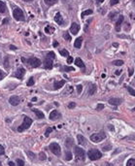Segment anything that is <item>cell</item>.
Returning <instances> with one entry per match:
<instances>
[{
    "instance_id": "7a4b0ae2",
    "label": "cell",
    "mask_w": 135,
    "mask_h": 166,
    "mask_svg": "<svg viewBox=\"0 0 135 166\" xmlns=\"http://www.w3.org/2000/svg\"><path fill=\"white\" fill-rule=\"evenodd\" d=\"M87 156H88V158L91 160H97V159L101 158L102 154L96 149H91L87 152Z\"/></svg>"
},
{
    "instance_id": "9a60e30c",
    "label": "cell",
    "mask_w": 135,
    "mask_h": 166,
    "mask_svg": "<svg viewBox=\"0 0 135 166\" xmlns=\"http://www.w3.org/2000/svg\"><path fill=\"white\" fill-rule=\"evenodd\" d=\"M77 140H78V144L81 145V146H86V138L81 134H78L77 135Z\"/></svg>"
},
{
    "instance_id": "f1b7e54d",
    "label": "cell",
    "mask_w": 135,
    "mask_h": 166,
    "mask_svg": "<svg viewBox=\"0 0 135 166\" xmlns=\"http://www.w3.org/2000/svg\"><path fill=\"white\" fill-rule=\"evenodd\" d=\"M91 14H92V10H86V11L83 12V14H82V18H84L85 16H88V15H91Z\"/></svg>"
},
{
    "instance_id": "7bdbcfd3",
    "label": "cell",
    "mask_w": 135,
    "mask_h": 166,
    "mask_svg": "<svg viewBox=\"0 0 135 166\" xmlns=\"http://www.w3.org/2000/svg\"><path fill=\"white\" fill-rule=\"evenodd\" d=\"M4 78H5V73L2 70H0V81L3 80Z\"/></svg>"
},
{
    "instance_id": "3957f363",
    "label": "cell",
    "mask_w": 135,
    "mask_h": 166,
    "mask_svg": "<svg viewBox=\"0 0 135 166\" xmlns=\"http://www.w3.org/2000/svg\"><path fill=\"white\" fill-rule=\"evenodd\" d=\"M74 153L76 155V160L77 161H84L86 158V153L85 150L80 148V147H75L74 148Z\"/></svg>"
},
{
    "instance_id": "ffe728a7",
    "label": "cell",
    "mask_w": 135,
    "mask_h": 166,
    "mask_svg": "<svg viewBox=\"0 0 135 166\" xmlns=\"http://www.w3.org/2000/svg\"><path fill=\"white\" fill-rule=\"evenodd\" d=\"M32 111H33V113L36 114V117H37L38 118H45V115L43 114V112H41V111H39V110H37V109H33Z\"/></svg>"
},
{
    "instance_id": "9f6ffc18",
    "label": "cell",
    "mask_w": 135,
    "mask_h": 166,
    "mask_svg": "<svg viewBox=\"0 0 135 166\" xmlns=\"http://www.w3.org/2000/svg\"><path fill=\"white\" fill-rule=\"evenodd\" d=\"M96 1H97V3H98V4H100V3H102V2L104 1V0H96Z\"/></svg>"
},
{
    "instance_id": "7dc6e473",
    "label": "cell",
    "mask_w": 135,
    "mask_h": 166,
    "mask_svg": "<svg viewBox=\"0 0 135 166\" xmlns=\"http://www.w3.org/2000/svg\"><path fill=\"white\" fill-rule=\"evenodd\" d=\"M73 61H74V59H73V57H72V56H69V57L67 58V62H68L69 64H71Z\"/></svg>"
},
{
    "instance_id": "680465c9",
    "label": "cell",
    "mask_w": 135,
    "mask_h": 166,
    "mask_svg": "<svg viewBox=\"0 0 135 166\" xmlns=\"http://www.w3.org/2000/svg\"><path fill=\"white\" fill-rule=\"evenodd\" d=\"M108 127H109V128H111V130H112V131H114V127H113L112 125H108Z\"/></svg>"
},
{
    "instance_id": "d6a6232c",
    "label": "cell",
    "mask_w": 135,
    "mask_h": 166,
    "mask_svg": "<svg viewBox=\"0 0 135 166\" xmlns=\"http://www.w3.org/2000/svg\"><path fill=\"white\" fill-rule=\"evenodd\" d=\"M117 15H118L117 12H112V13L110 14V16H109V19H110L111 21H114V20H115V16H117Z\"/></svg>"
},
{
    "instance_id": "9c48e42d",
    "label": "cell",
    "mask_w": 135,
    "mask_h": 166,
    "mask_svg": "<svg viewBox=\"0 0 135 166\" xmlns=\"http://www.w3.org/2000/svg\"><path fill=\"white\" fill-rule=\"evenodd\" d=\"M79 30H80V25H79L78 23H76V22H73V23L71 24L70 31H71V33H72L73 35H76V34H78Z\"/></svg>"
},
{
    "instance_id": "f35d334b",
    "label": "cell",
    "mask_w": 135,
    "mask_h": 166,
    "mask_svg": "<svg viewBox=\"0 0 135 166\" xmlns=\"http://www.w3.org/2000/svg\"><path fill=\"white\" fill-rule=\"evenodd\" d=\"M17 164H18V166H24V161L22 160V159H17Z\"/></svg>"
},
{
    "instance_id": "bcb514c9",
    "label": "cell",
    "mask_w": 135,
    "mask_h": 166,
    "mask_svg": "<svg viewBox=\"0 0 135 166\" xmlns=\"http://www.w3.org/2000/svg\"><path fill=\"white\" fill-rule=\"evenodd\" d=\"M82 89H83V86H82L81 85H79V86H77V91H78V93H81V92H82Z\"/></svg>"
},
{
    "instance_id": "30bf717a",
    "label": "cell",
    "mask_w": 135,
    "mask_h": 166,
    "mask_svg": "<svg viewBox=\"0 0 135 166\" xmlns=\"http://www.w3.org/2000/svg\"><path fill=\"white\" fill-rule=\"evenodd\" d=\"M25 74V69L24 68H18V70L15 73V77L18 78L19 80H22L23 78V75Z\"/></svg>"
},
{
    "instance_id": "f546056e",
    "label": "cell",
    "mask_w": 135,
    "mask_h": 166,
    "mask_svg": "<svg viewBox=\"0 0 135 166\" xmlns=\"http://www.w3.org/2000/svg\"><path fill=\"white\" fill-rule=\"evenodd\" d=\"M126 88H127V90H128L129 93H130L132 96H135V89H133V88L130 87V86H126Z\"/></svg>"
},
{
    "instance_id": "681fc988",
    "label": "cell",
    "mask_w": 135,
    "mask_h": 166,
    "mask_svg": "<svg viewBox=\"0 0 135 166\" xmlns=\"http://www.w3.org/2000/svg\"><path fill=\"white\" fill-rule=\"evenodd\" d=\"M133 71H134V69H133V68H129V69H128V75H129V76H132Z\"/></svg>"
},
{
    "instance_id": "5b68a950",
    "label": "cell",
    "mask_w": 135,
    "mask_h": 166,
    "mask_svg": "<svg viewBox=\"0 0 135 166\" xmlns=\"http://www.w3.org/2000/svg\"><path fill=\"white\" fill-rule=\"evenodd\" d=\"M13 17L16 21H24V15H23V12L22 9L20 8H16L14 10V13H13Z\"/></svg>"
},
{
    "instance_id": "277c9868",
    "label": "cell",
    "mask_w": 135,
    "mask_h": 166,
    "mask_svg": "<svg viewBox=\"0 0 135 166\" xmlns=\"http://www.w3.org/2000/svg\"><path fill=\"white\" fill-rule=\"evenodd\" d=\"M105 138H106V134L102 131V132H99V133L92 134L91 136V141L93 142V143H99L102 140H104Z\"/></svg>"
},
{
    "instance_id": "94428289",
    "label": "cell",
    "mask_w": 135,
    "mask_h": 166,
    "mask_svg": "<svg viewBox=\"0 0 135 166\" xmlns=\"http://www.w3.org/2000/svg\"><path fill=\"white\" fill-rule=\"evenodd\" d=\"M119 73H121V71H117V72H116V73H115V74H116V75H119Z\"/></svg>"
},
{
    "instance_id": "c3c4849f",
    "label": "cell",
    "mask_w": 135,
    "mask_h": 166,
    "mask_svg": "<svg viewBox=\"0 0 135 166\" xmlns=\"http://www.w3.org/2000/svg\"><path fill=\"white\" fill-rule=\"evenodd\" d=\"M103 108H104V105H103V104H98V105H97V110H98V111L102 110Z\"/></svg>"
},
{
    "instance_id": "11a10c76",
    "label": "cell",
    "mask_w": 135,
    "mask_h": 166,
    "mask_svg": "<svg viewBox=\"0 0 135 166\" xmlns=\"http://www.w3.org/2000/svg\"><path fill=\"white\" fill-rule=\"evenodd\" d=\"M10 49L11 50H17V48L15 47V46H10Z\"/></svg>"
},
{
    "instance_id": "74e56055",
    "label": "cell",
    "mask_w": 135,
    "mask_h": 166,
    "mask_svg": "<svg viewBox=\"0 0 135 166\" xmlns=\"http://www.w3.org/2000/svg\"><path fill=\"white\" fill-rule=\"evenodd\" d=\"M39 158H40L41 160H46V159H47V156L45 155L44 153H40V154H39Z\"/></svg>"
},
{
    "instance_id": "4fadbf2b",
    "label": "cell",
    "mask_w": 135,
    "mask_h": 166,
    "mask_svg": "<svg viewBox=\"0 0 135 166\" xmlns=\"http://www.w3.org/2000/svg\"><path fill=\"white\" fill-rule=\"evenodd\" d=\"M45 68L46 69H52L53 68V59L52 58H49V57H46V59H45Z\"/></svg>"
},
{
    "instance_id": "1f68e13d",
    "label": "cell",
    "mask_w": 135,
    "mask_h": 166,
    "mask_svg": "<svg viewBox=\"0 0 135 166\" xmlns=\"http://www.w3.org/2000/svg\"><path fill=\"white\" fill-rule=\"evenodd\" d=\"M54 129V128H52V127H49V128H47V130H46V132H45V136H46V137H48L49 136V135H50V133L53 131Z\"/></svg>"
},
{
    "instance_id": "52a82bcc",
    "label": "cell",
    "mask_w": 135,
    "mask_h": 166,
    "mask_svg": "<svg viewBox=\"0 0 135 166\" xmlns=\"http://www.w3.org/2000/svg\"><path fill=\"white\" fill-rule=\"evenodd\" d=\"M27 62H28L29 65H30L31 67H33V68H37V67H39L41 65V60L39 58H37V57H31V58H29L27 60Z\"/></svg>"
},
{
    "instance_id": "7402d4cb",
    "label": "cell",
    "mask_w": 135,
    "mask_h": 166,
    "mask_svg": "<svg viewBox=\"0 0 135 166\" xmlns=\"http://www.w3.org/2000/svg\"><path fill=\"white\" fill-rule=\"evenodd\" d=\"M75 64H76L78 67H81V68L85 67V63L83 62V60L81 58H77L76 60H75Z\"/></svg>"
},
{
    "instance_id": "816d5d0a",
    "label": "cell",
    "mask_w": 135,
    "mask_h": 166,
    "mask_svg": "<svg viewBox=\"0 0 135 166\" xmlns=\"http://www.w3.org/2000/svg\"><path fill=\"white\" fill-rule=\"evenodd\" d=\"M8 164H9V166H16L13 161H9V163H8Z\"/></svg>"
},
{
    "instance_id": "91938a15",
    "label": "cell",
    "mask_w": 135,
    "mask_h": 166,
    "mask_svg": "<svg viewBox=\"0 0 135 166\" xmlns=\"http://www.w3.org/2000/svg\"><path fill=\"white\" fill-rule=\"evenodd\" d=\"M32 101H33V102L37 101V97H33V98H32Z\"/></svg>"
},
{
    "instance_id": "8fae6325",
    "label": "cell",
    "mask_w": 135,
    "mask_h": 166,
    "mask_svg": "<svg viewBox=\"0 0 135 166\" xmlns=\"http://www.w3.org/2000/svg\"><path fill=\"white\" fill-rule=\"evenodd\" d=\"M124 21V16H119L118 21H117V23H116V31L119 32V31H121V25L123 23V21Z\"/></svg>"
},
{
    "instance_id": "ac0fdd59",
    "label": "cell",
    "mask_w": 135,
    "mask_h": 166,
    "mask_svg": "<svg viewBox=\"0 0 135 166\" xmlns=\"http://www.w3.org/2000/svg\"><path fill=\"white\" fill-rule=\"evenodd\" d=\"M95 91H96V86L94 84H91L89 85V87H88V93L91 95H92L95 93Z\"/></svg>"
},
{
    "instance_id": "f5cc1de1",
    "label": "cell",
    "mask_w": 135,
    "mask_h": 166,
    "mask_svg": "<svg viewBox=\"0 0 135 166\" xmlns=\"http://www.w3.org/2000/svg\"><path fill=\"white\" fill-rule=\"evenodd\" d=\"M57 46H58V43L56 41H54V47H57Z\"/></svg>"
},
{
    "instance_id": "44dd1931",
    "label": "cell",
    "mask_w": 135,
    "mask_h": 166,
    "mask_svg": "<svg viewBox=\"0 0 135 166\" xmlns=\"http://www.w3.org/2000/svg\"><path fill=\"white\" fill-rule=\"evenodd\" d=\"M45 32H46L47 34H53L54 32V28L50 26V25H47L46 27H45Z\"/></svg>"
},
{
    "instance_id": "ab89813d",
    "label": "cell",
    "mask_w": 135,
    "mask_h": 166,
    "mask_svg": "<svg viewBox=\"0 0 135 166\" xmlns=\"http://www.w3.org/2000/svg\"><path fill=\"white\" fill-rule=\"evenodd\" d=\"M63 36H64V39H65L66 41H70V40H71V37H70V35H69L68 32H65Z\"/></svg>"
},
{
    "instance_id": "8d00e7d4",
    "label": "cell",
    "mask_w": 135,
    "mask_h": 166,
    "mask_svg": "<svg viewBox=\"0 0 135 166\" xmlns=\"http://www.w3.org/2000/svg\"><path fill=\"white\" fill-rule=\"evenodd\" d=\"M47 57H49V58H52V59H54L55 58V54H54V53H53V52H50L48 54H47Z\"/></svg>"
},
{
    "instance_id": "2e32d148",
    "label": "cell",
    "mask_w": 135,
    "mask_h": 166,
    "mask_svg": "<svg viewBox=\"0 0 135 166\" xmlns=\"http://www.w3.org/2000/svg\"><path fill=\"white\" fill-rule=\"evenodd\" d=\"M60 117H61V115L59 114L57 111H53L52 113H51V115H50V118L52 119V120H55V119H58V118H60Z\"/></svg>"
},
{
    "instance_id": "e7e4bbea",
    "label": "cell",
    "mask_w": 135,
    "mask_h": 166,
    "mask_svg": "<svg viewBox=\"0 0 135 166\" xmlns=\"http://www.w3.org/2000/svg\"><path fill=\"white\" fill-rule=\"evenodd\" d=\"M0 166H3V165H2V163H1V162H0Z\"/></svg>"
},
{
    "instance_id": "6da1fadb",
    "label": "cell",
    "mask_w": 135,
    "mask_h": 166,
    "mask_svg": "<svg viewBox=\"0 0 135 166\" xmlns=\"http://www.w3.org/2000/svg\"><path fill=\"white\" fill-rule=\"evenodd\" d=\"M32 119L29 118V117H24V118H23V123L18 127V131L19 132H22V131H24V130H26V129H28L29 127L31 126V124H32Z\"/></svg>"
},
{
    "instance_id": "ba28073f",
    "label": "cell",
    "mask_w": 135,
    "mask_h": 166,
    "mask_svg": "<svg viewBox=\"0 0 135 166\" xmlns=\"http://www.w3.org/2000/svg\"><path fill=\"white\" fill-rule=\"evenodd\" d=\"M9 102H10V104H11V105H13V106H17V105H19V104H20L21 99H20V97H19V96H17V95H13V96H11V97H10Z\"/></svg>"
},
{
    "instance_id": "8992f818",
    "label": "cell",
    "mask_w": 135,
    "mask_h": 166,
    "mask_svg": "<svg viewBox=\"0 0 135 166\" xmlns=\"http://www.w3.org/2000/svg\"><path fill=\"white\" fill-rule=\"evenodd\" d=\"M49 148H50V150H51V152H52L54 155L60 156L61 149H60V146H59L57 143H52V144H50Z\"/></svg>"
},
{
    "instance_id": "4316f807",
    "label": "cell",
    "mask_w": 135,
    "mask_h": 166,
    "mask_svg": "<svg viewBox=\"0 0 135 166\" xmlns=\"http://www.w3.org/2000/svg\"><path fill=\"white\" fill-rule=\"evenodd\" d=\"M113 64L116 66H122L124 64V61L123 60H115V61H113Z\"/></svg>"
},
{
    "instance_id": "f6af8a7d",
    "label": "cell",
    "mask_w": 135,
    "mask_h": 166,
    "mask_svg": "<svg viewBox=\"0 0 135 166\" xmlns=\"http://www.w3.org/2000/svg\"><path fill=\"white\" fill-rule=\"evenodd\" d=\"M4 66H5L6 68L9 67V59H8V57H5V63H4Z\"/></svg>"
},
{
    "instance_id": "d590c367",
    "label": "cell",
    "mask_w": 135,
    "mask_h": 166,
    "mask_svg": "<svg viewBox=\"0 0 135 166\" xmlns=\"http://www.w3.org/2000/svg\"><path fill=\"white\" fill-rule=\"evenodd\" d=\"M60 54H61L62 56H68V55H69L67 50H61V51H60Z\"/></svg>"
},
{
    "instance_id": "7c38bea8",
    "label": "cell",
    "mask_w": 135,
    "mask_h": 166,
    "mask_svg": "<svg viewBox=\"0 0 135 166\" xmlns=\"http://www.w3.org/2000/svg\"><path fill=\"white\" fill-rule=\"evenodd\" d=\"M123 102V100L121 98H111L109 99V104L111 105H114V106H119V105H121Z\"/></svg>"
},
{
    "instance_id": "ee69618b",
    "label": "cell",
    "mask_w": 135,
    "mask_h": 166,
    "mask_svg": "<svg viewBox=\"0 0 135 166\" xmlns=\"http://www.w3.org/2000/svg\"><path fill=\"white\" fill-rule=\"evenodd\" d=\"M119 2V0H111V1H110V4H111L112 6H114V5L118 4Z\"/></svg>"
},
{
    "instance_id": "f907efd6",
    "label": "cell",
    "mask_w": 135,
    "mask_h": 166,
    "mask_svg": "<svg viewBox=\"0 0 135 166\" xmlns=\"http://www.w3.org/2000/svg\"><path fill=\"white\" fill-rule=\"evenodd\" d=\"M27 154H28V156H29V157H31V158H34V157H35L34 154H33V153H31V152H28Z\"/></svg>"
},
{
    "instance_id": "db71d44e",
    "label": "cell",
    "mask_w": 135,
    "mask_h": 166,
    "mask_svg": "<svg viewBox=\"0 0 135 166\" xmlns=\"http://www.w3.org/2000/svg\"><path fill=\"white\" fill-rule=\"evenodd\" d=\"M113 46H114L115 48H118V47H119V44H117V43H113Z\"/></svg>"
},
{
    "instance_id": "e0dca14e",
    "label": "cell",
    "mask_w": 135,
    "mask_h": 166,
    "mask_svg": "<svg viewBox=\"0 0 135 166\" xmlns=\"http://www.w3.org/2000/svg\"><path fill=\"white\" fill-rule=\"evenodd\" d=\"M82 42H83V38L82 37H78L76 39V41H75V43H74V47L76 49H80L81 46H82Z\"/></svg>"
},
{
    "instance_id": "d6986e66",
    "label": "cell",
    "mask_w": 135,
    "mask_h": 166,
    "mask_svg": "<svg viewBox=\"0 0 135 166\" xmlns=\"http://www.w3.org/2000/svg\"><path fill=\"white\" fill-rule=\"evenodd\" d=\"M64 84H65V81H59V82H56V83H54V89H59L60 87H62V86H64Z\"/></svg>"
},
{
    "instance_id": "d4e9b609",
    "label": "cell",
    "mask_w": 135,
    "mask_h": 166,
    "mask_svg": "<svg viewBox=\"0 0 135 166\" xmlns=\"http://www.w3.org/2000/svg\"><path fill=\"white\" fill-rule=\"evenodd\" d=\"M58 0H44V2L46 3L48 6H53L54 4H55Z\"/></svg>"
},
{
    "instance_id": "4dcf8cb0",
    "label": "cell",
    "mask_w": 135,
    "mask_h": 166,
    "mask_svg": "<svg viewBox=\"0 0 135 166\" xmlns=\"http://www.w3.org/2000/svg\"><path fill=\"white\" fill-rule=\"evenodd\" d=\"M33 85H34V79H33V77H31V78H29V80L27 81V86H31Z\"/></svg>"
},
{
    "instance_id": "6125c7cd",
    "label": "cell",
    "mask_w": 135,
    "mask_h": 166,
    "mask_svg": "<svg viewBox=\"0 0 135 166\" xmlns=\"http://www.w3.org/2000/svg\"><path fill=\"white\" fill-rule=\"evenodd\" d=\"M23 1H25V2H29V1H32V0H23Z\"/></svg>"
},
{
    "instance_id": "cb8c5ba5",
    "label": "cell",
    "mask_w": 135,
    "mask_h": 166,
    "mask_svg": "<svg viewBox=\"0 0 135 166\" xmlns=\"http://www.w3.org/2000/svg\"><path fill=\"white\" fill-rule=\"evenodd\" d=\"M7 10V7H6V4L3 2V1H0V13H5Z\"/></svg>"
},
{
    "instance_id": "60d3db41",
    "label": "cell",
    "mask_w": 135,
    "mask_h": 166,
    "mask_svg": "<svg viewBox=\"0 0 135 166\" xmlns=\"http://www.w3.org/2000/svg\"><path fill=\"white\" fill-rule=\"evenodd\" d=\"M5 154V150H4V147L2 145H0V155H3Z\"/></svg>"
},
{
    "instance_id": "e575fe53",
    "label": "cell",
    "mask_w": 135,
    "mask_h": 166,
    "mask_svg": "<svg viewBox=\"0 0 135 166\" xmlns=\"http://www.w3.org/2000/svg\"><path fill=\"white\" fill-rule=\"evenodd\" d=\"M62 70L63 71H65V72H68V71H74V68L73 67H69V66H64L63 68H62Z\"/></svg>"
},
{
    "instance_id": "484cf974",
    "label": "cell",
    "mask_w": 135,
    "mask_h": 166,
    "mask_svg": "<svg viewBox=\"0 0 135 166\" xmlns=\"http://www.w3.org/2000/svg\"><path fill=\"white\" fill-rule=\"evenodd\" d=\"M73 158V155H72V153L71 152H66V154H65V159L66 160H71Z\"/></svg>"
},
{
    "instance_id": "83f0119b",
    "label": "cell",
    "mask_w": 135,
    "mask_h": 166,
    "mask_svg": "<svg viewBox=\"0 0 135 166\" xmlns=\"http://www.w3.org/2000/svg\"><path fill=\"white\" fill-rule=\"evenodd\" d=\"M126 166H135V159H133V158L129 159L126 163Z\"/></svg>"
},
{
    "instance_id": "6f0895ef",
    "label": "cell",
    "mask_w": 135,
    "mask_h": 166,
    "mask_svg": "<svg viewBox=\"0 0 135 166\" xmlns=\"http://www.w3.org/2000/svg\"><path fill=\"white\" fill-rule=\"evenodd\" d=\"M7 21H8V19H4L3 20V23H7Z\"/></svg>"
},
{
    "instance_id": "836d02e7",
    "label": "cell",
    "mask_w": 135,
    "mask_h": 166,
    "mask_svg": "<svg viewBox=\"0 0 135 166\" xmlns=\"http://www.w3.org/2000/svg\"><path fill=\"white\" fill-rule=\"evenodd\" d=\"M111 149H112V146H111V144H109V143L103 146V150H111Z\"/></svg>"
},
{
    "instance_id": "b9f144b4",
    "label": "cell",
    "mask_w": 135,
    "mask_h": 166,
    "mask_svg": "<svg viewBox=\"0 0 135 166\" xmlns=\"http://www.w3.org/2000/svg\"><path fill=\"white\" fill-rule=\"evenodd\" d=\"M75 107H76V103H74V102H71V103L68 105V108H69V109H74Z\"/></svg>"
},
{
    "instance_id": "603a6c76",
    "label": "cell",
    "mask_w": 135,
    "mask_h": 166,
    "mask_svg": "<svg viewBox=\"0 0 135 166\" xmlns=\"http://www.w3.org/2000/svg\"><path fill=\"white\" fill-rule=\"evenodd\" d=\"M73 146V139L72 138H67L65 141V147L67 149H70Z\"/></svg>"
},
{
    "instance_id": "be15d7a7",
    "label": "cell",
    "mask_w": 135,
    "mask_h": 166,
    "mask_svg": "<svg viewBox=\"0 0 135 166\" xmlns=\"http://www.w3.org/2000/svg\"><path fill=\"white\" fill-rule=\"evenodd\" d=\"M107 166H113L112 164H109V163H107Z\"/></svg>"
},
{
    "instance_id": "5bb4252c",
    "label": "cell",
    "mask_w": 135,
    "mask_h": 166,
    "mask_svg": "<svg viewBox=\"0 0 135 166\" xmlns=\"http://www.w3.org/2000/svg\"><path fill=\"white\" fill-rule=\"evenodd\" d=\"M54 21H55L58 25H62V23H63V19H62V16L60 15V13H56V15L54 16Z\"/></svg>"
}]
</instances>
